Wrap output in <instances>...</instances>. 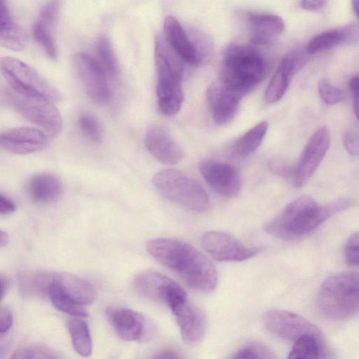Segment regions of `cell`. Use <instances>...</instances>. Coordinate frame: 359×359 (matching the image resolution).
<instances>
[{"instance_id": "6da1fadb", "label": "cell", "mask_w": 359, "mask_h": 359, "mask_svg": "<svg viewBox=\"0 0 359 359\" xmlns=\"http://www.w3.org/2000/svg\"><path fill=\"white\" fill-rule=\"evenodd\" d=\"M149 253L175 272L190 287L209 292L216 287L217 276L210 261L191 245L177 239L158 238L147 243Z\"/></svg>"}, {"instance_id": "7a4b0ae2", "label": "cell", "mask_w": 359, "mask_h": 359, "mask_svg": "<svg viewBox=\"0 0 359 359\" xmlns=\"http://www.w3.org/2000/svg\"><path fill=\"white\" fill-rule=\"evenodd\" d=\"M353 204L349 198H340L321 205L313 198L302 196L290 203L283 211L265 224L268 233L284 239L306 235L326 219Z\"/></svg>"}, {"instance_id": "3957f363", "label": "cell", "mask_w": 359, "mask_h": 359, "mask_svg": "<svg viewBox=\"0 0 359 359\" xmlns=\"http://www.w3.org/2000/svg\"><path fill=\"white\" fill-rule=\"evenodd\" d=\"M266 72V60L255 48L232 43L225 50L219 79L244 96L264 80Z\"/></svg>"}, {"instance_id": "277c9868", "label": "cell", "mask_w": 359, "mask_h": 359, "mask_svg": "<svg viewBox=\"0 0 359 359\" xmlns=\"http://www.w3.org/2000/svg\"><path fill=\"white\" fill-rule=\"evenodd\" d=\"M317 306L326 318L344 320L359 311V273L343 272L326 278L320 287Z\"/></svg>"}, {"instance_id": "5b68a950", "label": "cell", "mask_w": 359, "mask_h": 359, "mask_svg": "<svg viewBox=\"0 0 359 359\" xmlns=\"http://www.w3.org/2000/svg\"><path fill=\"white\" fill-rule=\"evenodd\" d=\"M46 296L58 310L82 318L88 316L86 306L93 302L96 291L90 283L79 277L50 272Z\"/></svg>"}, {"instance_id": "8992f818", "label": "cell", "mask_w": 359, "mask_h": 359, "mask_svg": "<svg viewBox=\"0 0 359 359\" xmlns=\"http://www.w3.org/2000/svg\"><path fill=\"white\" fill-rule=\"evenodd\" d=\"M153 183L164 198L189 210L203 212L209 208V198L203 186L181 171H160L154 176Z\"/></svg>"}, {"instance_id": "52a82bcc", "label": "cell", "mask_w": 359, "mask_h": 359, "mask_svg": "<svg viewBox=\"0 0 359 359\" xmlns=\"http://www.w3.org/2000/svg\"><path fill=\"white\" fill-rule=\"evenodd\" d=\"M0 69L11 89L24 96L52 103L61 99L55 86L34 68L18 59L1 57Z\"/></svg>"}, {"instance_id": "ba28073f", "label": "cell", "mask_w": 359, "mask_h": 359, "mask_svg": "<svg viewBox=\"0 0 359 359\" xmlns=\"http://www.w3.org/2000/svg\"><path fill=\"white\" fill-rule=\"evenodd\" d=\"M1 100L29 122L56 136L62 128V119L50 102L24 96L11 88L1 90Z\"/></svg>"}, {"instance_id": "9c48e42d", "label": "cell", "mask_w": 359, "mask_h": 359, "mask_svg": "<svg viewBox=\"0 0 359 359\" xmlns=\"http://www.w3.org/2000/svg\"><path fill=\"white\" fill-rule=\"evenodd\" d=\"M133 286L141 296L163 303L170 309L187 299L186 292L180 285L155 271L147 270L137 274Z\"/></svg>"}, {"instance_id": "30bf717a", "label": "cell", "mask_w": 359, "mask_h": 359, "mask_svg": "<svg viewBox=\"0 0 359 359\" xmlns=\"http://www.w3.org/2000/svg\"><path fill=\"white\" fill-rule=\"evenodd\" d=\"M266 329L281 339L293 341L310 334L323 339L320 331L304 317L285 310H271L263 318Z\"/></svg>"}, {"instance_id": "8fae6325", "label": "cell", "mask_w": 359, "mask_h": 359, "mask_svg": "<svg viewBox=\"0 0 359 359\" xmlns=\"http://www.w3.org/2000/svg\"><path fill=\"white\" fill-rule=\"evenodd\" d=\"M107 316L114 331L123 340L142 342L154 335L153 323L135 311L113 308L107 310Z\"/></svg>"}, {"instance_id": "7c38bea8", "label": "cell", "mask_w": 359, "mask_h": 359, "mask_svg": "<svg viewBox=\"0 0 359 359\" xmlns=\"http://www.w3.org/2000/svg\"><path fill=\"white\" fill-rule=\"evenodd\" d=\"M330 145V133L326 126L319 128L306 143L296 164L293 177L297 187L304 186L313 176Z\"/></svg>"}, {"instance_id": "4fadbf2b", "label": "cell", "mask_w": 359, "mask_h": 359, "mask_svg": "<svg viewBox=\"0 0 359 359\" xmlns=\"http://www.w3.org/2000/svg\"><path fill=\"white\" fill-rule=\"evenodd\" d=\"M203 249L219 262H241L256 256L260 249L245 246L231 235L222 231H208L201 238Z\"/></svg>"}, {"instance_id": "5bb4252c", "label": "cell", "mask_w": 359, "mask_h": 359, "mask_svg": "<svg viewBox=\"0 0 359 359\" xmlns=\"http://www.w3.org/2000/svg\"><path fill=\"white\" fill-rule=\"evenodd\" d=\"M154 60L158 77L156 89H182L183 60L161 36L155 40Z\"/></svg>"}, {"instance_id": "9a60e30c", "label": "cell", "mask_w": 359, "mask_h": 359, "mask_svg": "<svg viewBox=\"0 0 359 359\" xmlns=\"http://www.w3.org/2000/svg\"><path fill=\"white\" fill-rule=\"evenodd\" d=\"M74 64L90 99L99 104L106 102L110 93L106 73L100 62L88 54L79 53L74 57Z\"/></svg>"}, {"instance_id": "2e32d148", "label": "cell", "mask_w": 359, "mask_h": 359, "mask_svg": "<svg viewBox=\"0 0 359 359\" xmlns=\"http://www.w3.org/2000/svg\"><path fill=\"white\" fill-rule=\"evenodd\" d=\"M201 174L207 184L217 194L232 198L242 187L238 170L231 165L213 160H203L198 164Z\"/></svg>"}, {"instance_id": "e0dca14e", "label": "cell", "mask_w": 359, "mask_h": 359, "mask_svg": "<svg viewBox=\"0 0 359 359\" xmlns=\"http://www.w3.org/2000/svg\"><path fill=\"white\" fill-rule=\"evenodd\" d=\"M48 144L47 135L35 128H15L0 135L1 147L15 154L35 153L46 149Z\"/></svg>"}, {"instance_id": "ac0fdd59", "label": "cell", "mask_w": 359, "mask_h": 359, "mask_svg": "<svg viewBox=\"0 0 359 359\" xmlns=\"http://www.w3.org/2000/svg\"><path fill=\"white\" fill-rule=\"evenodd\" d=\"M243 97L220 79L212 83L207 90V100L215 122L219 126L230 122L236 116Z\"/></svg>"}, {"instance_id": "d6986e66", "label": "cell", "mask_w": 359, "mask_h": 359, "mask_svg": "<svg viewBox=\"0 0 359 359\" xmlns=\"http://www.w3.org/2000/svg\"><path fill=\"white\" fill-rule=\"evenodd\" d=\"M184 341L195 345L203 338L206 320L202 311L188 299L170 309Z\"/></svg>"}, {"instance_id": "ffe728a7", "label": "cell", "mask_w": 359, "mask_h": 359, "mask_svg": "<svg viewBox=\"0 0 359 359\" xmlns=\"http://www.w3.org/2000/svg\"><path fill=\"white\" fill-rule=\"evenodd\" d=\"M144 142L150 154L163 164H176L183 157V151L180 145L160 125L152 124L148 127Z\"/></svg>"}, {"instance_id": "44dd1931", "label": "cell", "mask_w": 359, "mask_h": 359, "mask_svg": "<svg viewBox=\"0 0 359 359\" xmlns=\"http://www.w3.org/2000/svg\"><path fill=\"white\" fill-rule=\"evenodd\" d=\"M305 62L301 52H291L282 60L265 91V100L275 103L285 95L293 75L302 68Z\"/></svg>"}, {"instance_id": "7402d4cb", "label": "cell", "mask_w": 359, "mask_h": 359, "mask_svg": "<svg viewBox=\"0 0 359 359\" xmlns=\"http://www.w3.org/2000/svg\"><path fill=\"white\" fill-rule=\"evenodd\" d=\"M163 30L165 40L183 61L194 67L203 65L194 44L176 18L168 16Z\"/></svg>"}, {"instance_id": "603a6c76", "label": "cell", "mask_w": 359, "mask_h": 359, "mask_svg": "<svg viewBox=\"0 0 359 359\" xmlns=\"http://www.w3.org/2000/svg\"><path fill=\"white\" fill-rule=\"evenodd\" d=\"M250 40L254 44L263 45L280 35L285 29L283 20L275 15L256 14L249 17Z\"/></svg>"}, {"instance_id": "cb8c5ba5", "label": "cell", "mask_w": 359, "mask_h": 359, "mask_svg": "<svg viewBox=\"0 0 359 359\" xmlns=\"http://www.w3.org/2000/svg\"><path fill=\"white\" fill-rule=\"evenodd\" d=\"M0 43L12 50H23L27 43V36L23 29L16 24L11 15L7 0H0Z\"/></svg>"}, {"instance_id": "d4e9b609", "label": "cell", "mask_w": 359, "mask_h": 359, "mask_svg": "<svg viewBox=\"0 0 359 359\" xmlns=\"http://www.w3.org/2000/svg\"><path fill=\"white\" fill-rule=\"evenodd\" d=\"M27 191L35 201L50 202L60 195L62 184L59 178L52 174H39L29 181Z\"/></svg>"}, {"instance_id": "484cf974", "label": "cell", "mask_w": 359, "mask_h": 359, "mask_svg": "<svg viewBox=\"0 0 359 359\" xmlns=\"http://www.w3.org/2000/svg\"><path fill=\"white\" fill-rule=\"evenodd\" d=\"M268 129V123L262 121L241 136L231 148V154L243 159L253 153L261 144Z\"/></svg>"}, {"instance_id": "4316f807", "label": "cell", "mask_w": 359, "mask_h": 359, "mask_svg": "<svg viewBox=\"0 0 359 359\" xmlns=\"http://www.w3.org/2000/svg\"><path fill=\"white\" fill-rule=\"evenodd\" d=\"M81 317L70 318L67 328L74 350L82 356H88L93 350V342L87 323Z\"/></svg>"}, {"instance_id": "83f0119b", "label": "cell", "mask_w": 359, "mask_h": 359, "mask_svg": "<svg viewBox=\"0 0 359 359\" xmlns=\"http://www.w3.org/2000/svg\"><path fill=\"white\" fill-rule=\"evenodd\" d=\"M322 339L313 335H304L297 339L290 351L288 358L314 359L320 355Z\"/></svg>"}, {"instance_id": "f1b7e54d", "label": "cell", "mask_w": 359, "mask_h": 359, "mask_svg": "<svg viewBox=\"0 0 359 359\" xmlns=\"http://www.w3.org/2000/svg\"><path fill=\"white\" fill-rule=\"evenodd\" d=\"M339 44H343V36L340 28L325 31L310 40L306 47L307 54L328 50Z\"/></svg>"}, {"instance_id": "f546056e", "label": "cell", "mask_w": 359, "mask_h": 359, "mask_svg": "<svg viewBox=\"0 0 359 359\" xmlns=\"http://www.w3.org/2000/svg\"><path fill=\"white\" fill-rule=\"evenodd\" d=\"M97 54L99 62L105 73L111 77H116L118 73V62L107 38L102 36L97 42Z\"/></svg>"}, {"instance_id": "4dcf8cb0", "label": "cell", "mask_w": 359, "mask_h": 359, "mask_svg": "<svg viewBox=\"0 0 359 359\" xmlns=\"http://www.w3.org/2000/svg\"><path fill=\"white\" fill-rule=\"evenodd\" d=\"M79 127L81 133L87 139L99 143L102 138V129L99 120L88 111H83L79 116Z\"/></svg>"}, {"instance_id": "1f68e13d", "label": "cell", "mask_w": 359, "mask_h": 359, "mask_svg": "<svg viewBox=\"0 0 359 359\" xmlns=\"http://www.w3.org/2000/svg\"><path fill=\"white\" fill-rule=\"evenodd\" d=\"M32 34L36 41L43 48L46 55L52 60L57 58V49L48 30L36 21L32 28Z\"/></svg>"}, {"instance_id": "d6a6232c", "label": "cell", "mask_w": 359, "mask_h": 359, "mask_svg": "<svg viewBox=\"0 0 359 359\" xmlns=\"http://www.w3.org/2000/svg\"><path fill=\"white\" fill-rule=\"evenodd\" d=\"M60 356L53 350L41 346H28L16 350L13 358H56Z\"/></svg>"}, {"instance_id": "836d02e7", "label": "cell", "mask_w": 359, "mask_h": 359, "mask_svg": "<svg viewBox=\"0 0 359 359\" xmlns=\"http://www.w3.org/2000/svg\"><path fill=\"white\" fill-rule=\"evenodd\" d=\"M318 89L321 99L328 104L339 103L346 97L344 91L325 79L319 81Z\"/></svg>"}, {"instance_id": "e575fe53", "label": "cell", "mask_w": 359, "mask_h": 359, "mask_svg": "<svg viewBox=\"0 0 359 359\" xmlns=\"http://www.w3.org/2000/svg\"><path fill=\"white\" fill-rule=\"evenodd\" d=\"M272 352L259 344H250L241 348L233 356L234 358H272Z\"/></svg>"}, {"instance_id": "d590c367", "label": "cell", "mask_w": 359, "mask_h": 359, "mask_svg": "<svg viewBox=\"0 0 359 359\" xmlns=\"http://www.w3.org/2000/svg\"><path fill=\"white\" fill-rule=\"evenodd\" d=\"M60 8V0H50L40 11L38 22L45 27H52L56 21Z\"/></svg>"}, {"instance_id": "8d00e7d4", "label": "cell", "mask_w": 359, "mask_h": 359, "mask_svg": "<svg viewBox=\"0 0 359 359\" xmlns=\"http://www.w3.org/2000/svg\"><path fill=\"white\" fill-rule=\"evenodd\" d=\"M345 260L348 265L359 266V232L353 233L344 248Z\"/></svg>"}, {"instance_id": "74e56055", "label": "cell", "mask_w": 359, "mask_h": 359, "mask_svg": "<svg viewBox=\"0 0 359 359\" xmlns=\"http://www.w3.org/2000/svg\"><path fill=\"white\" fill-rule=\"evenodd\" d=\"M270 166L271 170L280 176L285 177H294L296 165H292L283 158L273 159L271 161Z\"/></svg>"}, {"instance_id": "f35d334b", "label": "cell", "mask_w": 359, "mask_h": 359, "mask_svg": "<svg viewBox=\"0 0 359 359\" xmlns=\"http://www.w3.org/2000/svg\"><path fill=\"white\" fill-rule=\"evenodd\" d=\"M344 145L347 152L351 156L359 155V133L347 131L343 137Z\"/></svg>"}, {"instance_id": "ab89813d", "label": "cell", "mask_w": 359, "mask_h": 359, "mask_svg": "<svg viewBox=\"0 0 359 359\" xmlns=\"http://www.w3.org/2000/svg\"><path fill=\"white\" fill-rule=\"evenodd\" d=\"M343 36V44L359 42V23H351L340 27Z\"/></svg>"}, {"instance_id": "60d3db41", "label": "cell", "mask_w": 359, "mask_h": 359, "mask_svg": "<svg viewBox=\"0 0 359 359\" xmlns=\"http://www.w3.org/2000/svg\"><path fill=\"white\" fill-rule=\"evenodd\" d=\"M13 321V313L11 309L2 306L0 311V332L6 333L12 326Z\"/></svg>"}, {"instance_id": "b9f144b4", "label": "cell", "mask_w": 359, "mask_h": 359, "mask_svg": "<svg viewBox=\"0 0 359 359\" xmlns=\"http://www.w3.org/2000/svg\"><path fill=\"white\" fill-rule=\"evenodd\" d=\"M15 210L14 203L3 194H0V213L8 215Z\"/></svg>"}, {"instance_id": "7bdbcfd3", "label": "cell", "mask_w": 359, "mask_h": 359, "mask_svg": "<svg viewBox=\"0 0 359 359\" xmlns=\"http://www.w3.org/2000/svg\"><path fill=\"white\" fill-rule=\"evenodd\" d=\"M326 0H301V7L307 11H318L325 4Z\"/></svg>"}, {"instance_id": "ee69618b", "label": "cell", "mask_w": 359, "mask_h": 359, "mask_svg": "<svg viewBox=\"0 0 359 359\" xmlns=\"http://www.w3.org/2000/svg\"><path fill=\"white\" fill-rule=\"evenodd\" d=\"M351 90L353 95V98L359 99V76L353 77L349 83Z\"/></svg>"}, {"instance_id": "f6af8a7d", "label": "cell", "mask_w": 359, "mask_h": 359, "mask_svg": "<svg viewBox=\"0 0 359 359\" xmlns=\"http://www.w3.org/2000/svg\"><path fill=\"white\" fill-rule=\"evenodd\" d=\"M154 358H180L175 352L172 351H163L154 356Z\"/></svg>"}, {"instance_id": "bcb514c9", "label": "cell", "mask_w": 359, "mask_h": 359, "mask_svg": "<svg viewBox=\"0 0 359 359\" xmlns=\"http://www.w3.org/2000/svg\"><path fill=\"white\" fill-rule=\"evenodd\" d=\"M1 280V299L4 298L6 291L9 287V281L6 277H4L3 275H1L0 277Z\"/></svg>"}, {"instance_id": "7dc6e473", "label": "cell", "mask_w": 359, "mask_h": 359, "mask_svg": "<svg viewBox=\"0 0 359 359\" xmlns=\"http://www.w3.org/2000/svg\"><path fill=\"white\" fill-rule=\"evenodd\" d=\"M8 243V236L6 231L1 230L0 233V246L1 248L6 246Z\"/></svg>"}, {"instance_id": "c3c4849f", "label": "cell", "mask_w": 359, "mask_h": 359, "mask_svg": "<svg viewBox=\"0 0 359 359\" xmlns=\"http://www.w3.org/2000/svg\"><path fill=\"white\" fill-rule=\"evenodd\" d=\"M352 8L354 13L359 18V0H352Z\"/></svg>"}, {"instance_id": "681fc988", "label": "cell", "mask_w": 359, "mask_h": 359, "mask_svg": "<svg viewBox=\"0 0 359 359\" xmlns=\"http://www.w3.org/2000/svg\"><path fill=\"white\" fill-rule=\"evenodd\" d=\"M353 109L355 114L359 121V99L353 98Z\"/></svg>"}]
</instances>
